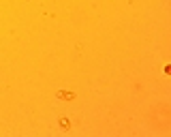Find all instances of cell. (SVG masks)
<instances>
[{"label":"cell","mask_w":171,"mask_h":137,"mask_svg":"<svg viewBox=\"0 0 171 137\" xmlns=\"http://www.w3.org/2000/svg\"><path fill=\"white\" fill-rule=\"evenodd\" d=\"M56 96H58V99H64V101H73V99H75L73 92H66V90H58L56 92Z\"/></svg>","instance_id":"1"},{"label":"cell","mask_w":171,"mask_h":137,"mask_svg":"<svg viewBox=\"0 0 171 137\" xmlns=\"http://www.w3.org/2000/svg\"><path fill=\"white\" fill-rule=\"evenodd\" d=\"M60 127H62V129H69V127H71L69 118H60Z\"/></svg>","instance_id":"2"}]
</instances>
